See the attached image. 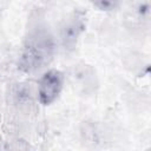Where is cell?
Returning a JSON list of instances; mask_svg holds the SVG:
<instances>
[{"mask_svg":"<svg viewBox=\"0 0 151 151\" xmlns=\"http://www.w3.org/2000/svg\"><path fill=\"white\" fill-rule=\"evenodd\" d=\"M54 51L55 42L50 29L40 22L34 24L25 38L19 58V68L25 73H35L51 63Z\"/></svg>","mask_w":151,"mask_h":151,"instance_id":"obj_1","label":"cell"},{"mask_svg":"<svg viewBox=\"0 0 151 151\" xmlns=\"http://www.w3.org/2000/svg\"><path fill=\"white\" fill-rule=\"evenodd\" d=\"M64 87V76L58 70H48L45 72L38 84V98L41 105L53 104L60 96Z\"/></svg>","mask_w":151,"mask_h":151,"instance_id":"obj_2","label":"cell"},{"mask_svg":"<svg viewBox=\"0 0 151 151\" xmlns=\"http://www.w3.org/2000/svg\"><path fill=\"white\" fill-rule=\"evenodd\" d=\"M85 27L86 14L81 11H76L61 27V42L65 50H74L80 35L85 31Z\"/></svg>","mask_w":151,"mask_h":151,"instance_id":"obj_3","label":"cell"},{"mask_svg":"<svg viewBox=\"0 0 151 151\" xmlns=\"http://www.w3.org/2000/svg\"><path fill=\"white\" fill-rule=\"evenodd\" d=\"M91 2L99 11L110 12V11L116 9L120 5L122 0H91Z\"/></svg>","mask_w":151,"mask_h":151,"instance_id":"obj_4","label":"cell"}]
</instances>
